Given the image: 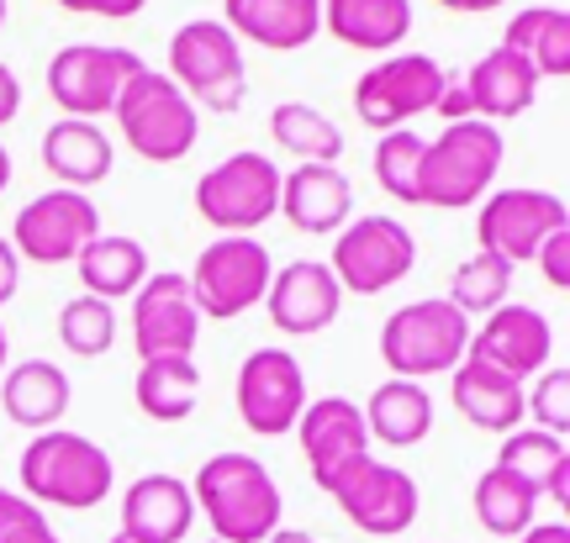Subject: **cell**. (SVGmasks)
Instances as JSON below:
<instances>
[{
	"label": "cell",
	"instance_id": "obj_1",
	"mask_svg": "<svg viewBox=\"0 0 570 543\" xmlns=\"http://www.w3.org/2000/svg\"><path fill=\"white\" fill-rule=\"evenodd\" d=\"M190 502L212 523V539L223 543H265L275 527H281V485L254 454H212V460L196 470V485H190Z\"/></svg>",
	"mask_w": 570,
	"mask_h": 543
},
{
	"label": "cell",
	"instance_id": "obj_2",
	"mask_svg": "<svg viewBox=\"0 0 570 543\" xmlns=\"http://www.w3.org/2000/svg\"><path fill=\"white\" fill-rule=\"evenodd\" d=\"M21 491L32 506H63V512H90L111 496L117 485V464L101 443L80 438V433H32L21 448Z\"/></svg>",
	"mask_w": 570,
	"mask_h": 543
},
{
	"label": "cell",
	"instance_id": "obj_3",
	"mask_svg": "<svg viewBox=\"0 0 570 543\" xmlns=\"http://www.w3.org/2000/svg\"><path fill=\"white\" fill-rule=\"evenodd\" d=\"M508 142L491 121H449L433 142H423V164H417V196L423 206L439 211H465L481 201L502 169Z\"/></svg>",
	"mask_w": 570,
	"mask_h": 543
},
{
	"label": "cell",
	"instance_id": "obj_4",
	"mask_svg": "<svg viewBox=\"0 0 570 543\" xmlns=\"http://www.w3.org/2000/svg\"><path fill=\"white\" fill-rule=\"evenodd\" d=\"M169 80L180 85L190 106L233 117L248 96L244 42L233 38L217 17L185 21V27H175V38H169Z\"/></svg>",
	"mask_w": 570,
	"mask_h": 543
},
{
	"label": "cell",
	"instance_id": "obj_5",
	"mask_svg": "<svg viewBox=\"0 0 570 543\" xmlns=\"http://www.w3.org/2000/svg\"><path fill=\"white\" fill-rule=\"evenodd\" d=\"M111 117L122 127L127 148L148 164H180L196 138H202V117L185 101V90L159 69H142L122 85V96L111 106Z\"/></svg>",
	"mask_w": 570,
	"mask_h": 543
},
{
	"label": "cell",
	"instance_id": "obj_6",
	"mask_svg": "<svg viewBox=\"0 0 570 543\" xmlns=\"http://www.w3.org/2000/svg\"><path fill=\"white\" fill-rule=\"evenodd\" d=\"M470 348V317L454 312L444 296L428 302L396 306L381 327V359H386L391 381H417L428 375H449L454 364L465 359Z\"/></svg>",
	"mask_w": 570,
	"mask_h": 543
},
{
	"label": "cell",
	"instance_id": "obj_7",
	"mask_svg": "<svg viewBox=\"0 0 570 543\" xmlns=\"http://www.w3.org/2000/svg\"><path fill=\"white\" fill-rule=\"evenodd\" d=\"M196 211L212 221L223 238H254L275 211H281V169L269 154H227L196 180Z\"/></svg>",
	"mask_w": 570,
	"mask_h": 543
},
{
	"label": "cell",
	"instance_id": "obj_8",
	"mask_svg": "<svg viewBox=\"0 0 570 543\" xmlns=\"http://www.w3.org/2000/svg\"><path fill=\"white\" fill-rule=\"evenodd\" d=\"M269 280H275V259L259 238H217L196 254V269L185 275L190 285V302L202 317L233 323L244 317L248 306L265 302Z\"/></svg>",
	"mask_w": 570,
	"mask_h": 543
},
{
	"label": "cell",
	"instance_id": "obj_9",
	"mask_svg": "<svg viewBox=\"0 0 570 543\" xmlns=\"http://www.w3.org/2000/svg\"><path fill=\"white\" fill-rule=\"evenodd\" d=\"M412 264H417V238L402 221L360 217L338 227L327 269H333V280H338L344 296H381V290L407 280Z\"/></svg>",
	"mask_w": 570,
	"mask_h": 543
},
{
	"label": "cell",
	"instance_id": "obj_10",
	"mask_svg": "<svg viewBox=\"0 0 570 543\" xmlns=\"http://www.w3.org/2000/svg\"><path fill=\"white\" fill-rule=\"evenodd\" d=\"M444 75L449 69L428 53H391L354 80V117L365 121L370 132H402L412 117L439 106Z\"/></svg>",
	"mask_w": 570,
	"mask_h": 543
},
{
	"label": "cell",
	"instance_id": "obj_11",
	"mask_svg": "<svg viewBox=\"0 0 570 543\" xmlns=\"http://www.w3.org/2000/svg\"><path fill=\"white\" fill-rule=\"evenodd\" d=\"M323 491L338 502V512H344L348 523L360 527V533H370V539L407 533V527L417 523V502H423V496H417V481H412L407 470L375 460V454L344 464Z\"/></svg>",
	"mask_w": 570,
	"mask_h": 543
},
{
	"label": "cell",
	"instance_id": "obj_12",
	"mask_svg": "<svg viewBox=\"0 0 570 543\" xmlns=\"http://www.w3.org/2000/svg\"><path fill=\"white\" fill-rule=\"evenodd\" d=\"M148 63L132 53V48H106V42H69L53 53L48 63V101L59 106L63 117H80V121H96L106 117L122 85L132 75H142Z\"/></svg>",
	"mask_w": 570,
	"mask_h": 543
},
{
	"label": "cell",
	"instance_id": "obj_13",
	"mask_svg": "<svg viewBox=\"0 0 570 543\" xmlns=\"http://www.w3.org/2000/svg\"><path fill=\"white\" fill-rule=\"evenodd\" d=\"M101 233V211L80 190H42L11 221V248L27 264H75L80 248Z\"/></svg>",
	"mask_w": 570,
	"mask_h": 543
},
{
	"label": "cell",
	"instance_id": "obj_14",
	"mask_svg": "<svg viewBox=\"0 0 570 543\" xmlns=\"http://www.w3.org/2000/svg\"><path fill=\"white\" fill-rule=\"evenodd\" d=\"M570 227V211L560 196L550 190H533V185H512V190H497L481 217H475V238H481V254H497L502 264H529L550 233Z\"/></svg>",
	"mask_w": 570,
	"mask_h": 543
},
{
	"label": "cell",
	"instance_id": "obj_15",
	"mask_svg": "<svg viewBox=\"0 0 570 543\" xmlns=\"http://www.w3.org/2000/svg\"><path fill=\"white\" fill-rule=\"evenodd\" d=\"M233 396H238V417H244L248 433L281 438L306 412V375H302V364H296V354H285V348H254L238 364Z\"/></svg>",
	"mask_w": 570,
	"mask_h": 543
},
{
	"label": "cell",
	"instance_id": "obj_16",
	"mask_svg": "<svg viewBox=\"0 0 570 543\" xmlns=\"http://www.w3.org/2000/svg\"><path fill=\"white\" fill-rule=\"evenodd\" d=\"M202 333V312L190 302L185 275H148L132 296V343L138 359H190Z\"/></svg>",
	"mask_w": 570,
	"mask_h": 543
},
{
	"label": "cell",
	"instance_id": "obj_17",
	"mask_svg": "<svg viewBox=\"0 0 570 543\" xmlns=\"http://www.w3.org/2000/svg\"><path fill=\"white\" fill-rule=\"evenodd\" d=\"M265 306H269V323L291 333V338H312L323 327L338 323L344 312V290L333 280V269L317 259H296L275 269V280L265 290Z\"/></svg>",
	"mask_w": 570,
	"mask_h": 543
},
{
	"label": "cell",
	"instance_id": "obj_18",
	"mask_svg": "<svg viewBox=\"0 0 570 543\" xmlns=\"http://www.w3.org/2000/svg\"><path fill=\"white\" fill-rule=\"evenodd\" d=\"M550 348H554L550 323H544L533 306H497L487 323H481V333H470L465 354L523 385L529 375L550 369Z\"/></svg>",
	"mask_w": 570,
	"mask_h": 543
},
{
	"label": "cell",
	"instance_id": "obj_19",
	"mask_svg": "<svg viewBox=\"0 0 570 543\" xmlns=\"http://www.w3.org/2000/svg\"><path fill=\"white\" fill-rule=\"evenodd\" d=\"M291 433H302V454L312 481L327 485L344 464L365 460L370 454V427L365 412L348 402V396H323V402H306V412L296 417Z\"/></svg>",
	"mask_w": 570,
	"mask_h": 543
},
{
	"label": "cell",
	"instance_id": "obj_20",
	"mask_svg": "<svg viewBox=\"0 0 570 543\" xmlns=\"http://www.w3.org/2000/svg\"><path fill=\"white\" fill-rule=\"evenodd\" d=\"M354 211V185L338 164H296L291 175H281V217L296 233H338Z\"/></svg>",
	"mask_w": 570,
	"mask_h": 543
},
{
	"label": "cell",
	"instance_id": "obj_21",
	"mask_svg": "<svg viewBox=\"0 0 570 543\" xmlns=\"http://www.w3.org/2000/svg\"><path fill=\"white\" fill-rule=\"evenodd\" d=\"M223 27L238 42L296 53L323 32V0H223Z\"/></svg>",
	"mask_w": 570,
	"mask_h": 543
},
{
	"label": "cell",
	"instance_id": "obj_22",
	"mask_svg": "<svg viewBox=\"0 0 570 543\" xmlns=\"http://www.w3.org/2000/svg\"><path fill=\"white\" fill-rule=\"evenodd\" d=\"M196 523L190 485L175 475H138L122 496V539L132 543H180Z\"/></svg>",
	"mask_w": 570,
	"mask_h": 543
},
{
	"label": "cell",
	"instance_id": "obj_23",
	"mask_svg": "<svg viewBox=\"0 0 570 543\" xmlns=\"http://www.w3.org/2000/svg\"><path fill=\"white\" fill-rule=\"evenodd\" d=\"M449 402H454V412L465 423L487 427V433H502V438L518 433V423H523V385L508 381L491 364L470 359V354L449 369Z\"/></svg>",
	"mask_w": 570,
	"mask_h": 543
},
{
	"label": "cell",
	"instance_id": "obj_24",
	"mask_svg": "<svg viewBox=\"0 0 570 543\" xmlns=\"http://www.w3.org/2000/svg\"><path fill=\"white\" fill-rule=\"evenodd\" d=\"M460 85H465V117L491 121V127L508 117H523L533 106V96H539V75L518 53H508V48L487 53L470 75H460Z\"/></svg>",
	"mask_w": 570,
	"mask_h": 543
},
{
	"label": "cell",
	"instance_id": "obj_25",
	"mask_svg": "<svg viewBox=\"0 0 570 543\" xmlns=\"http://www.w3.org/2000/svg\"><path fill=\"white\" fill-rule=\"evenodd\" d=\"M75 385L63 375L53 359H21L6 369V385H0V406H6V417L27 433H53L63 423V412H69V396Z\"/></svg>",
	"mask_w": 570,
	"mask_h": 543
},
{
	"label": "cell",
	"instance_id": "obj_26",
	"mask_svg": "<svg viewBox=\"0 0 570 543\" xmlns=\"http://www.w3.org/2000/svg\"><path fill=\"white\" fill-rule=\"evenodd\" d=\"M42 164H48V175L63 180V190H90V185H101L111 175V164H117V148L106 138L96 121H80V117H59L48 132H42Z\"/></svg>",
	"mask_w": 570,
	"mask_h": 543
},
{
	"label": "cell",
	"instance_id": "obj_27",
	"mask_svg": "<svg viewBox=\"0 0 570 543\" xmlns=\"http://www.w3.org/2000/svg\"><path fill=\"white\" fill-rule=\"evenodd\" d=\"M323 27L344 48L391 53L412 32V0H323Z\"/></svg>",
	"mask_w": 570,
	"mask_h": 543
},
{
	"label": "cell",
	"instance_id": "obj_28",
	"mask_svg": "<svg viewBox=\"0 0 570 543\" xmlns=\"http://www.w3.org/2000/svg\"><path fill=\"white\" fill-rule=\"evenodd\" d=\"M502 48L518 53L539 80H566L570 75V11L566 6H529L508 21Z\"/></svg>",
	"mask_w": 570,
	"mask_h": 543
},
{
	"label": "cell",
	"instance_id": "obj_29",
	"mask_svg": "<svg viewBox=\"0 0 570 543\" xmlns=\"http://www.w3.org/2000/svg\"><path fill=\"white\" fill-rule=\"evenodd\" d=\"M75 269L85 280V296L122 302V296H138V285L148 280V248L138 238H122V233H96L80 248Z\"/></svg>",
	"mask_w": 570,
	"mask_h": 543
},
{
	"label": "cell",
	"instance_id": "obj_30",
	"mask_svg": "<svg viewBox=\"0 0 570 543\" xmlns=\"http://www.w3.org/2000/svg\"><path fill=\"white\" fill-rule=\"evenodd\" d=\"M360 412H365L370 443H386V448H412L433 433V396L417 381H386Z\"/></svg>",
	"mask_w": 570,
	"mask_h": 543
},
{
	"label": "cell",
	"instance_id": "obj_31",
	"mask_svg": "<svg viewBox=\"0 0 570 543\" xmlns=\"http://www.w3.org/2000/svg\"><path fill=\"white\" fill-rule=\"evenodd\" d=\"M497 464L518 475V481H529L539 496L550 491L554 506H570V454H566V438H554V433H539V427H518L502 438V454Z\"/></svg>",
	"mask_w": 570,
	"mask_h": 543
},
{
	"label": "cell",
	"instance_id": "obj_32",
	"mask_svg": "<svg viewBox=\"0 0 570 543\" xmlns=\"http://www.w3.org/2000/svg\"><path fill=\"white\" fill-rule=\"evenodd\" d=\"M132 402L148 423H185L202 402V369L196 359H148L132 381Z\"/></svg>",
	"mask_w": 570,
	"mask_h": 543
},
{
	"label": "cell",
	"instance_id": "obj_33",
	"mask_svg": "<svg viewBox=\"0 0 570 543\" xmlns=\"http://www.w3.org/2000/svg\"><path fill=\"white\" fill-rule=\"evenodd\" d=\"M475 523L487 527L491 539H523L533 527V512H539V491L529 481L508 475L502 464H491L487 475L475 481Z\"/></svg>",
	"mask_w": 570,
	"mask_h": 543
},
{
	"label": "cell",
	"instance_id": "obj_34",
	"mask_svg": "<svg viewBox=\"0 0 570 543\" xmlns=\"http://www.w3.org/2000/svg\"><path fill=\"white\" fill-rule=\"evenodd\" d=\"M269 138L281 142L285 154H296V164H338L344 159V132L333 127V117H323L317 106L306 101H281L269 111Z\"/></svg>",
	"mask_w": 570,
	"mask_h": 543
},
{
	"label": "cell",
	"instance_id": "obj_35",
	"mask_svg": "<svg viewBox=\"0 0 570 543\" xmlns=\"http://www.w3.org/2000/svg\"><path fill=\"white\" fill-rule=\"evenodd\" d=\"M508 290H512V264H502L497 254H470L460 269H454V280H449V296L444 302L454 312H497V306H508Z\"/></svg>",
	"mask_w": 570,
	"mask_h": 543
},
{
	"label": "cell",
	"instance_id": "obj_36",
	"mask_svg": "<svg viewBox=\"0 0 570 543\" xmlns=\"http://www.w3.org/2000/svg\"><path fill=\"white\" fill-rule=\"evenodd\" d=\"M423 142L412 127H402V132H381L375 138V154H370V169H375V185L386 190L391 201L402 206H423V196H417V164H423Z\"/></svg>",
	"mask_w": 570,
	"mask_h": 543
},
{
	"label": "cell",
	"instance_id": "obj_37",
	"mask_svg": "<svg viewBox=\"0 0 570 543\" xmlns=\"http://www.w3.org/2000/svg\"><path fill=\"white\" fill-rule=\"evenodd\" d=\"M59 338H63L69 354H80V359H101L106 348L117 343V312H111V302L75 296V302L59 312Z\"/></svg>",
	"mask_w": 570,
	"mask_h": 543
},
{
	"label": "cell",
	"instance_id": "obj_38",
	"mask_svg": "<svg viewBox=\"0 0 570 543\" xmlns=\"http://www.w3.org/2000/svg\"><path fill=\"white\" fill-rule=\"evenodd\" d=\"M523 412H533L539 433L566 438L570 433V369L566 364H554V369H539V375H533V391L523 396Z\"/></svg>",
	"mask_w": 570,
	"mask_h": 543
},
{
	"label": "cell",
	"instance_id": "obj_39",
	"mask_svg": "<svg viewBox=\"0 0 570 543\" xmlns=\"http://www.w3.org/2000/svg\"><path fill=\"white\" fill-rule=\"evenodd\" d=\"M0 543H63V539L48 527L42 506H32L27 496H17L11 517H6V527H0Z\"/></svg>",
	"mask_w": 570,
	"mask_h": 543
},
{
	"label": "cell",
	"instance_id": "obj_40",
	"mask_svg": "<svg viewBox=\"0 0 570 543\" xmlns=\"http://www.w3.org/2000/svg\"><path fill=\"white\" fill-rule=\"evenodd\" d=\"M533 259H539V269H544V280H550L554 290H570V227L550 233L544 248H539Z\"/></svg>",
	"mask_w": 570,
	"mask_h": 543
},
{
	"label": "cell",
	"instance_id": "obj_41",
	"mask_svg": "<svg viewBox=\"0 0 570 543\" xmlns=\"http://www.w3.org/2000/svg\"><path fill=\"white\" fill-rule=\"evenodd\" d=\"M59 11H75V17H111V21H122V17H138L148 0H53Z\"/></svg>",
	"mask_w": 570,
	"mask_h": 543
},
{
	"label": "cell",
	"instance_id": "obj_42",
	"mask_svg": "<svg viewBox=\"0 0 570 543\" xmlns=\"http://www.w3.org/2000/svg\"><path fill=\"white\" fill-rule=\"evenodd\" d=\"M17 285H21V259H17V248L0 238V306L17 296Z\"/></svg>",
	"mask_w": 570,
	"mask_h": 543
},
{
	"label": "cell",
	"instance_id": "obj_43",
	"mask_svg": "<svg viewBox=\"0 0 570 543\" xmlns=\"http://www.w3.org/2000/svg\"><path fill=\"white\" fill-rule=\"evenodd\" d=\"M17 111H21V85H17V75L0 63V127L17 117Z\"/></svg>",
	"mask_w": 570,
	"mask_h": 543
},
{
	"label": "cell",
	"instance_id": "obj_44",
	"mask_svg": "<svg viewBox=\"0 0 570 543\" xmlns=\"http://www.w3.org/2000/svg\"><path fill=\"white\" fill-rule=\"evenodd\" d=\"M518 543H570V527L566 523H533Z\"/></svg>",
	"mask_w": 570,
	"mask_h": 543
},
{
	"label": "cell",
	"instance_id": "obj_45",
	"mask_svg": "<svg viewBox=\"0 0 570 543\" xmlns=\"http://www.w3.org/2000/svg\"><path fill=\"white\" fill-rule=\"evenodd\" d=\"M444 11H465V17H475V11H497V6H508V0H439Z\"/></svg>",
	"mask_w": 570,
	"mask_h": 543
},
{
	"label": "cell",
	"instance_id": "obj_46",
	"mask_svg": "<svg viewBox=\"0 0 570 543\" xmlns=\"http://www.w3.org/2000/svg\"><path fill=\"white\" fill-rule=\"evenodd\" d=\"M265 543H317V539H312V533H302V527H275Z\"/></svg>",
	"mask_w": 570,
	"mask_h": 543
},
{
	"label": "cell",
	"instance_id": "obj_47",
	"mask_svg": "<svg viewBox=\"0 0 570 543\" xmlns=\"http://www.w3.org/2000/svg\"><path fill=\"white\" fill-rule=\"evenodd\" d=\"M11 185V154H6V142H0V190Z\"/></svg>",
	"mask_w": 570,
	"mask_h": 543
},
{
	"label": "cell",
	"instance_id": "obj_48",
	"mask_svg": "<svg viewBox=\"0 0 570 543\" xmlns=\"http://www.w3.org/2000/svg\"><path fill=\"white\" fill-rule=\"evenodd\" d=\"M11 506H17V496H11V491H0V527H6V517H11Z\"/></svg>",
	"mask_w": 570,
	"mask_h": 543
},
{
	"label": "cell",
	"instance_id": "obj_49",
	"mask_svg": "<svg viewBox=\"0 0 570 543\" xmlns=\"http://www.w3.org/2000/svg\"><path fill=\"white\" fill-rule=\"evenodd\" d=\"M6 348H11V343H6V327H0V369H6Z\"/></svg>",
	"mask_w": 570,
	"mask_h": 543
},
{
	"label": "cell",
	"instance_id": "obj_50",
	"mask_svg": "<svg viewBox=\"0 0 570 543\" xmlns=\"http://www.w3.org/2000/svg\"><path fill=\"white\" fill-rule=\"evenodd\" d=\"M106 543H132V539H122V533H117V539H106Z\"/></svg>",
	"mask_w": 570,
	"mask_h": 543
},
{
	"label": "cell",
	"instance_id": "obj_51",
	"mask_svg": "<svg viewBox=\"0 0 570 543\" xmlns=\"http://www.w3.org/2000/svg\"><path fill=\"white\" fill-rule=\"evenodd\" d=\"M0 27H6V0H0Z\"/></svg>",
	"mask_w": 570,
	"mask_h": 543
},
{
	"label": "cell",
	"instance_id": "obj_52",
	"mask_svg": "<svg viewBox=\"0 0 570 543\" xmlns=\"http://www.w3.org/2000/svg\"><path fill=\"white\" fill-rule=\"evenodd\" d=\"M206 543H223V539H206Z\"/></svg>",
	"mask_w": 570,
	"mask_h": 543
}]
</instances>
